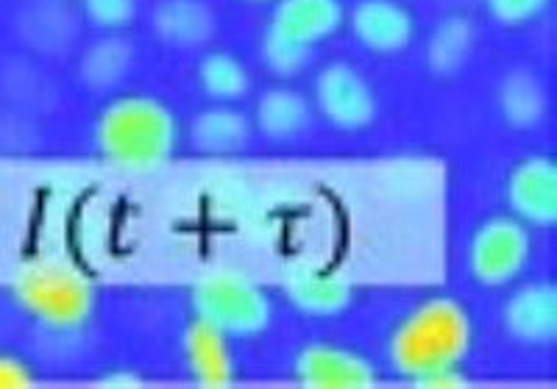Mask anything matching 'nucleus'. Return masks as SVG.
I'll use <instances>...</instances> for the list:
<instances>
[{
    "label": "nucleus",
    "instance_id": "423d86ee",
    "mask_svg": "<svg viewBox=\"0 0 557 389\" xmlns=\"http://www.w3.org/2000/svg\"><path fill=\"white\" fill-rule=\"evenodd\" d=\"M312 109L337 131L355 134L374 126L380 101L355 64L330 62L315 76Z\"/></svg>",
    "mask_w": 557,
    "mask_h": 389
},
{
    "label": "nucleus",
    "instance_id": "7ed1b4c3",
    "mask_svg": "<svg viewBox=\"0 0 557 389\" xmlns=\"http://www.w3.org/2000/svg\"><path fill=\"white\" fill-rule=\"evenodd\" d=\"M14 298L28 317L51 331H78L92 321L98 289L67 262H37L20 273Z\"/></svg>",
    "mask_w": 557,
    "mask_h": 389
},
{
    "label": "nucleus",
    "instance_id": "a211bd4d",
    "mask_svg": "<svg viewBox=\"0 0 557 389\" xmlns=\"http://www.w3.org/2000/svg\"><path fill=\"white\" fill-rule=\"evenodd\" d=\"M315 109L305 92L293 87H271L257 98L253 126L273 142H293L312 128Z\"/></svg>",
    "mask_w": 557,
    "mask_h": 389
},
{
    "label": "nucleus",
    "instance_id": "393cba45",
    "mask_svg": "<svg viewBox=\"0 0 557 389\" xmlns=\"http://www.w3.org/2000/svg\"><path fill=\"white\" fill-rule=\"evenodd\" d=\"M37 384V376L23 359L0 353V389H26Z\"/></svg>",
    "mask_w": 557,
    "mask_h": 389
},
{
    "label": "nucleus",
    "instance_id": "39448f33",
    "mask_svg": "<svg viewBox=\"0 0 557 389\" xmlns=\"http://www.w3.org/2000/svg\"><path fill=\"white\" fill-rule=\"evenodd\" d=\"M532 259L530 226L513 214H494L474 228L469 239V273L480 287L502 289L519 281Z\"/></svg>",
    "mask_w": 557,
    "mask_h": 389
},
{
    "label": "nucleus",
    "instance_id": "a878e982",
    "mask_svg": "<svg viewBox=\"0 0 557 389\" xmlns=\"http://www.w3.org/2000/svg\"><path fill=\"white\" fill-rule=\"evenodd\" d=\"M146 378L139 376L134 371H109L107 376L98 378V387H109V389H117V387H143Z\"/></svg>",
    "mask_w": 557,
    "mask_h": 389
},
{
    "label": "nucleus",
    "instance_id": "6e6552de",
    "mask_svg": "<svg viewBox=\"0 0 557 389\" xmlns=\"http://www.w3.org/2000/svg\"><path fill=\"white\" fill-rule=\"evenodd\" d=\"M14 32L28 51L42 59H67L82 42V14L70 0H23Z\"/></svg>",
    "mask_w": 557,
    "mask_h": 389
},
{
    "label": "nucleus",
    "instance_id": "bb28decb",
    "mask_svg": "<svg viewBox=\"0 0 557 389\" xmlns=\"http://www.w3.org/2000/svg\"><path fill=\"white\" fill-rule=\"evenodd\" d=\"M248 3H271V0H248Z\"/></svg>",
    "mask_w": 557,
    "mask_h": 389
},
{
    "label": "nucleus",
    "instance_id": "f257e3e1",
    "mask_svg": "<svg viewBox=\"0 0 557 389\" xmlns=\"http://www.w3.org/2000/svg\"><path fill=\"white\" fill-rule=\"evenodd\" d=\"M474 346L469 309L451 296H432L412 306L387 337L391 371L412 387H424L435 373L462 367Z\"/></svg>",
    "mask_w": 557,
    "mask_h": 389
},
{
    "label": "nucleus",
    "instance_id": "ddd939ff",
    "mask_svg": "<svg viewBox=\"0 0 557 389\" xmlns=\"http://www.w3.org/2000/svg\"><path fill=\"white\" fill-rule=\"evenodd\" d=\"M153 37L176 51H201L218 37V14L207 0H157Z\"/></svg>",
    "mask_w": 557,
    "mask_h": 389
},
{
    "label": "nucleus",
    "instance_id": "aec40b11",
    "mask_svg": "<svg viewBox=\"0 0 557 389\" xmlns=\"http://www.w3.org/2000/svg\"><path fill=\"white\" fill-rule=\"evenodd\" d=\"M480 42L474 20L466 14H449L432 28L424 48V62L435 78H455L460 76L466 64L471 62Z\"/></svg>",
    "mask_w": 557,
    "mask_h": 389
},
{
    "label": "nucleus",
    "instance_id": "9d476101",
    "mask_svg": "<svg viewBox=\"0 0 557 389\" xmlns=\"http://www.w3.org/2000/svg\"><path fill=\"white\" fill-rule=\"evenodd\" d=\"M348 28L374 57H399L416 42L418 23L399 0H357L348 12Z\"/></svg>",
    "mask_w": 557,
    "mask_h": 389
},
{
    "label": "nucleus",
    "instance_id": "dca6fc26",
    "mask_svg": "<svg viewBox=\"0 0 557 389\" xmlns=\"http://www.w3.org/2000/svg\"><path fill=\"white\" fill-rule=\"evenodd\" d=\"M496 109L505 126L513 131H532L549 114V89L532 67L507 70L496 87Z\"/></svg>",
    "mask_w": 557,
    "mask_h": 389
},
{
    "label": "nucleus",
    "instance_id": "412c9836",
    "mask_svg": "<svg viewBox=\"0 0 557 389\" xmlns=\"http://www.w3.org/2000/svg\"><path fill=\"white\" fill-rule=\"evenodd\" d=\"M198 87L212 103H237L251 92V73L232 53L212 51L198 62Z\"/></svg>",
    "mask_w": 557,
    "mask_h": 389
},
{
    "label": "nucleus",
    "instance_id": "1a4fd4ad",
    "mask_svg": "<svg viewBox=\"0 0 557 389\" xmlns=\"http://www.w3.org/2000/svg\"><path fill=\"white\" fill-rule=\"evenodd\" d=\"M507 206L516 221L530 228H555L557 223V162L527 156L507 176Z\"/></svg>",
    "mask_w": 557,
    "mask_h": 389
},
{
    "label": "nucleus",
    "instance_id": "f8f14e48",
    "mask_svg": "<svg viewBox=\"0 0 557 389\" xmlns=\"http://www.w3.org/2000/svg\"><path fill=\"white\" fill-rule=\"evenodd\" d=\"M184 371L203 389H226L237 381L232 339L203 321H193L182 334Z\"/></svg>",
    "mask_w": 557,
    "mask_h": 389
},
{
    "label": "nucleus",
    "instance_id": "20e7f679",
    "mask_svg": "<svg viewBox=\"0 0 557 389\" xmlns=\"http://www.w3.org/2000/svg\"><path fill=\"white\" fill-rule=\"evenodd\" d=\"M190 306L196 321L209 323L228 339H248L273 321V301L251 276L237 271H212L193 284Z\"/></svg>",
    "mask_w": 557,
    "mask_h": 389
},
{
    "label": "nucleus",
    "instance_id": "4468645a",
    "mask_svg": "<svg viewBox=\"0 0 557 389\" xmlns=\"http://www.w3.org/2000/svg\"><path fill=\"white\" fill-rule=\"evenodd\" d=\"M346 23L341 0H276L268 28L315 51V45L335 37Z\"/></svg>",
    "mask_w": 557,
    "mask_h": 389
},
{
    "label": "nucleus",
    "instance_id": "6ab92c4d",
    "mask_svg": "<svg viewBox=\"0 0 557 389\" xmlns=\"http://www.w3.org/2000/svg\"><path fill=\"white\" fill-rule=\"evenodd\" d=\"M253 123L235 103H212L190 123V142L207 156H235L251 142Z\"/></svg>",
    "mask_w": 557,
    "mask_h": 389
},
{
    "label": "nucleus",
    "instance_id": "5701e85b",
    "mask_svg": "<svg viewBox=\"0 0 557 389\" xmlns=\"http://www.w3.org/2000/svg\"><path fill=\"white\" fill-rule=\"evenodd\" d=\"M82 14L89 26L103 34L126 32L139 14V0H82Z\"/></svg>",
    "mask_w": 557,
    "mask_h": 389
},
{
    "label": "nucleus",
    "instance_id": "9b49d317",
    "mask_svg": "<svg viewBox=\"0 0 557 389\" xmlns=\"http://www.w3.org/2000/svg\"><path fill=\"white\" fill-rule=\"evenodd\" d=\"M507 337L524 348H549L557 339V287L555 281H527L502 309Z\"/></svg>",
    "mask_w": 557,
    "mask_h": 389
},
{
    "label": "nucleus",
    "instance_id": "4be33fe9",
    "mask_svg": "<svg viewBox=\"0 0 557 389\" xmlns=\"http://www.w3.org/2000/svg\"><path fill=\"white\" fill-rule=\"evenodd\" d=\"M260 53L262 64L278 78H296L298 73H305L312 62V48L293 42V39L271 32V28H265V34H262Z\"/></svg>",
    "mask_w": 557,
    "mask_h": 389
},
{
    "label": "nucleus",
    "instance_id": "2eb2a0df",
    "mask_svg": "<svg viewBox=\"0 0 557 389\" xmlns=\"http://www.w3.org/2000/svg\"><path fill=\"white\" fill-rule=\"evenodd\" d=\"M137 59V48L123 32L103 34L96 42H89L76 64V76L84 89L96 95H109L126 84L128 73Z\"/></svg>",
    "mask_w": 557,
    "mask_h": 389
},
{
    "label": "nucleus",
    "instance_id": "f03ea898",
    "mask_svg": "<svg viewBox=\"0 0 557 389\" xmlns=\"http://www.w3.org/2000/svg\"><path fill=\"white\" fill-rule=\"evenodd\" d=\"M92 145L114 167L157 170L176 153L178 120L153 95H121L98 112Z\"/></svg>",
    "mask_w": 557,
    "mask_h": 389
},
{
    "label": "nucleus",
    "instance_id": "b1692460",
    "mask_svg": "<svg viewBox=\"0 0 557 389\" xmlns=\"http://www.w3.org/2000/svg\"><path fill=\"white\" fill-rule=\"evenodd\" d=\"M549 7L552 0H485L487 17L494 20L496 26L505 28L530 26Z\"/></svg>",
    "mask_w": 557,
    "mask_h": 389
},
{
    "label": "nucleus",
    "instance_id": "0eeeda50",
    "mask_svg": "<svg viewBox=\"0 0 557 389\" xmlns=\"http://www.w3.org/2000/svg\"><path fill=\"white\" fill-rule=\"evenodd\" d=\"M293 378L305 389H371L380 384V371L371 359L351 348L315 339L298 348Z\"/></svg>",
    "mask_w": 557,
    "mask_h": 389
},
{
    "label": "nucleus",
    "instance_id": "f3484780",
    "mask_svg": "<svg viewBox=\"0 0 557 389\" xmlns=\"http://www.w3.org/2000/svg\"><path fill=\"white\" fill-rule=\"evenodd\" d=\"M285 296L301 314L337 317L355 303V287L343 276L321 267H298L287 276Z\"/></svg>",
    "mask_w": 557,
    "mask_h": 389
}]
</instances>
